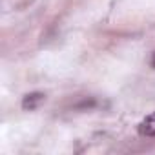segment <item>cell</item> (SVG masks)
Returning <instances> with one entry per match:
<instances>
[{"mask_svg": "<svg viewBox=\"0 0 155 155\" xmlns=\"http://www.w3.org/2000/svg\"><path fill=\"white\" fill-rule=\"evenodd\" d=\"M153 68H155V57H153Z\"/></svg>", "mask_w": 155, "mask_h": 155, "instance_id": "3", "label": "cell"}, {"mask_svg": "<svg viewBox=\"0 0 155 155\" xmlns=\"http://www.w3.org/2000/svg\"><path fill=\"white\" fill-rule=\"evenodd\" d=\"M42 101H44V95H42V93H29V95L24 97L22 108H24V110H29V111H31V110H37Z\"/></svg>", "mask_w": 155, "mask_h": 155, "instance_id": "2", "label": "cell"}, {"mask_svg": "<svg viewBox=\"0 0 155 155\" xmlns=\"http://www.w3.org/2000/svg\"><path fill=\"white\" fill-rule=\"evenodd\" d=\"M139 133L144 137H153L155 135V111L150 113L148 117H144L139 124Z\"/></svg>", "mask_w": 155, "mask_h": 155, "instance_id": "1", "label": "cell"}]
</instances>
